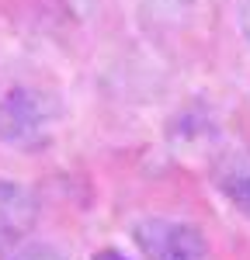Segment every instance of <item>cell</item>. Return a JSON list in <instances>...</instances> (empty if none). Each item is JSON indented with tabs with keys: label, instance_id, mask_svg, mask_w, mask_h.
Here are the masks:
<instances>
[{
	"label": "cell",
	"instance_id": "1",
	"mask_svg": "<svg viewBox=\"0 0 250 260\" xmlns=\"http://www.w3.org/2000/svg\"><path fill=\"white\" fill-rule=\"evenodd\" d=\"M49 101L21 83H0V142L39 146L49 136Z\"/></svg>",
	"mask_w": 250,
	"mask_h": 260
},
{
	"label": "cell",
	"instance_id": "2",
	"mask_svg": "<svg viewBox=\"0 0 250 260\" xmlns=\"http://www.w3.org/2000/svg\"><path fill=\"white\" fill-rule=\"evenodd\" d=\"M146 260H208L202 229L177 219H143L132 229Z\"/></svg>",
	"mask_w": 250,
	"mask_h": 260
},
{
	"label": "cell",
	"instance_id": "3",
	"mask_svg": "<svg viewBox=\"0 0 250 260\" xmlns=\"http://www.w3.org/2000/svg\"><path fill=\"white\" fill-rule=\"evenodd\" d=\"M39 222V201L18 180H0V257L28 240Z\"/></svg>",
	"mask_w": 250,
	"mask_h": 260
},
{
	"label": "cell",
	"instance_id": "4",
	"mask_svg": "<svg viewBox=\"0 0 250 260\" xmlns=\"http://www.w3.org/2000/svg\"><path fill=\"white\" fill-rule=\"evenodd\" d=\"M212 180L219 194L243 219H250V153H223L212 167Z\"/></svg>",
	"mask_w": 250,
	"mask_h": 260
},
{
	"label": "cell",
	"instance_id": "5",
	"mask_svg": "<svg viewBox=\"0 0 250 260\" xmlns=\"http://www.w3.org/2000/svg\"><path fill=\"white\" fill-rule=\"evenodd\" d=\"M4 260H66L56 246H45V243H21L14 250H7Z\"/></svg>",
	"mask_w": 250,
	"mask_h": 260
},
{
	"label": "cell",
	"instance_id": "6",
	"mask_svg": "<svg viewBox=\"0 0 250 260\" xmlns=\"http://www.w3.org/2000/svg\"><path fill=\"white\" fill-rule=\"evenodd\" d=\"M240 31H243V39L250 42V0L240 4Z\"/></svg>",
	"mask_w": 250,
	"mask_h": 260
},
{
	"label": "cell",
	"instance_id": "7",
	"mask_svg": "<svg viewBox=\"0 0 250 260\" xmlns=\"http://www.w3.org/2000/svg\"><path fill=\"white\" fill-rule=\"evenodd\" d=\"M90 260H129L125 253H118V250H101V253H94Z\"/></svg>",
	"mask_w": 250,
	"mask_h": 260
}]
</instances>
